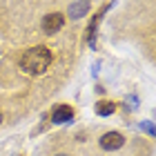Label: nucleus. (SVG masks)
<instances>
[{"label":"nucleus","mask_w":156,"mask_h":156,"mask_svg":"<svg viewBox=\"0 0 156 156\" xmlns=\"http://www.w3.org/2000/svg\"><path fill=\"white\" fill-rule=\"evenodd\" d=\"M51 65V51L47 47H34L20 58V69L27 74H42L45 69Z\"/></svg>","instance_id":"obj_1"},{"label":"nucleus","mask_w":156,"mask_h":156,"mask_svg":"<svg viewBox=\"0 0 156 156\" xmlns=\"http://www.w3.org/2000/svg\"><path fill=\"white\" fill-rule=\"evenodd\" d=\"M123 145H125V138H123V134H118V132H107V134H103V136H101V147L105 152L120 150Z\"/></svg>","instance_id":"obj_2"},{"label":"nucleus","mask_w":156,"mask_h":156,"mask_svg":"<svg viewBox=\"0 0 156 156\" xmlns=\"http://www.w3.org/2000/svg\"><path fill=\"white\" fill-rule=\"evenodd\" d=\"M62 25H65V18H62V13H47L45 18H42V31L45 34H56L62 29Z\"/></svg>","instance_id":"obj_3"},{"label":"nucleus","mask_w":156,"mask_h":156,"mask_svg":"<svg viewBox=\"0 0 156 156\" xmlns=\"http://www.w3.org/2000/svg\"><path fill=\"white\" fill-rule=\"evenodd\" d=\"M74 118V112L69 105H58V107L54 109V114H51V120L56 125H62V123H69V120Z\"/></svg>","instance_id":"obj_4"},{"label":"nucleus","mask_w":156,"mask_h":156,"mask_svg":"<svg viewBox=\"0 0 156 156\" xmlns=\"http://www.w3.org/2000/svg\"><path fill=\"white\" fill-rule=\"evenodd\" d=\"M87 11H89V2H72L69 5V16H72L74 20L87 16Z\"/></svg>","instance_id":"obj_5"},{"label":"nucleus","mask_w":156,"mask_h":156,"mask_svg":"<svg viewBox=\"0 0 156 156\" xmlns=\"http://www.w3.org/2000/svg\"><path fill=\"white\" fill-rule=\"evenodd\" d=\"M114 109H116V105L109 103V101H101L96 105V114L98 116H109V114H114Z\"/></svg>","instance_id":"obj_6"},{"label":"nucleus","mask_w":156,"mask_h":156,"mask_svg":"<svg viewBox=\"0 0 156 156\" xmlns=\"http://www.w3.org/2000/svg\"><path fill=\"white\" fill-rule=\"evenodd\" d=\"M56 156H67V154H56Z\"/></svg>","instance_id":"obj_7"},{"label":"nucleus","mask_w":156,"mask_h":156,"mask_svg":"<svg viewBox=\"0 0 156 156\" xmlns=\"http://www.w3.org/2000/svg\"><path fill=\"white\" fill-rule=\"evenodd\" d=\"M0 123H2V114H0Z\"/></svg>","instance_id":"obj_8"}]
</instances>
